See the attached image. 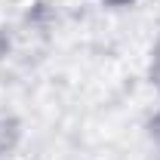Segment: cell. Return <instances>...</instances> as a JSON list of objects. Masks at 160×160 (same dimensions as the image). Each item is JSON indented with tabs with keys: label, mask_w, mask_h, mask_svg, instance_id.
<instances>
[{
	"label": "cell",
	"mask_w": 160,
	"mask_h": 160,
	"mask_svg": "<svg viewBox=\"0 0 160 160\" xmlns=\"http://www.w3.org/2000/svg\"><path fill=\"white\" fill-rule=\"evenodd\" d=\"M148 77H151V86L160 96V43L151 49V62H148Z\"/></svg>",
	"instance_id": "1"
},
{
	"label": "cell",
	"mask_w": 160,
	"mask_h": 160,
	"mask_svg": "<svg viewBox=\"0 0 160 160\" xmlns=\"http://www.w3.org/2000/svg\"><path fill=\"white\" fill-rule=\"evenodd\" d=\"M154 136H157V145H160V111H157V117H154Z\"/></svg>",
	"instance_id": "2"
}]
</instances>
